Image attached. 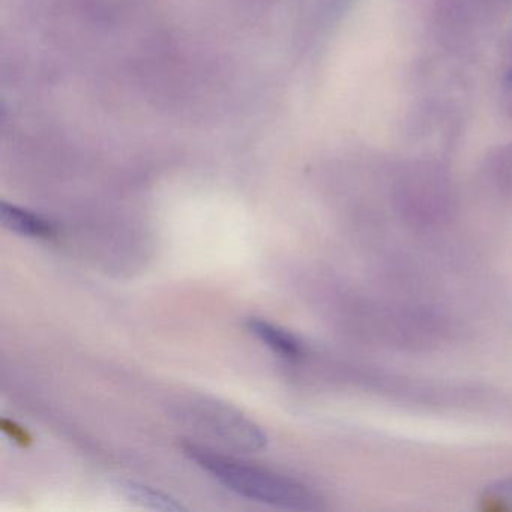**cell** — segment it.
Returning a JSON list of instances; mask_svg holds the SVG:
<instances>
[{
    "label": "cell",
    "instance_id": "6da1fadb",
    "mask_svg": "<svg viewBox=\"0 0 512 512\" xmlns=\"http://www.w3.org/2000/svg\"><path fill=\"white\" fill-rule=\"evenodd\" d=\"M184 452L224 487L239 496L293 511H313L319 508L316 494L295 479L223 457L191 443L184 445Z\"/></svg>",
    "mask_w": 512,
    "mask_h": 512
},
{
    "label": "cell",
    "instance_id": "7a4b0ae2",
    "mask_svg": "<svg viewBox=\"0 0 512 512\" xmlns=\"http://www.w3.org/2000/svg\"><path fill=\"white\" fill-rule=\"evenodd\" d=\"M184 418L212 439L241 454L262 451L268 442L265 431L238 410L215 400L188 401Z\"/></svg>",
    "mask_w": 512,
    "mask_h": 512
},
{
    "label": "cell",
    "instance_id": "3957f363",
    "mask_svg": "<svg viewBox=\"0 0 512 512\" xmlns=\"http://www.w3.org/2000/svg\"><path fill=\"white\" fill-rule=\"evenodd\" d=\"M247 328L254 337L259 338L265 346L281 358L298 359L302 355V346L298 338L281 326L262 319H250Z\"/></svg>",
    "mask_w": 512,
    "mask_h": 512
},
{
    "label": "cell",
    "instance_id": "277c9868",
    "mask_svg": "<svg viewBox=\"0 0 512 512\" xmlns=\"http://www.w3.org/2000/svg\"><path fill=\"white\" fill-rule=\"evenodd\" d=\"M0 220L11 232L28 238H50L56 232L50 221L8 203L0 205Z\"/></svg>",
    "mask_w": 512,
    "mask_h": 512
},
{
    "label": "cell",
    "instance_id": "5b68a950",
    "mask_svg": "<svg viewBox=\"0 0 512 512\" xmlns=\"http://www.w3.org/2000/svg\"><path fill=\"white\" fill-rule=\"evenodd\" d=\"M115 490L128 502L136 503L142 508L154 509V511L179 512L184 511V506L163 491L155 490L148 485L136 481H116Z\"/></svg>",
    "mask_w": 512,
    "mask_h": 512
},
{
    "label": "cell",
    "instance_id": "8992f818",
    "mask_svg": "<svg viewBox=\"0 0 512 512\" xmlns=\"http://www.w3.org/2000/svg\"><path fill=\"white\" fill-rule=\"evenodd\" d=\"M485 500L494 508L512 511V478L497 482L485 491Z\"/></svg>",
    "mask_w": 512,
    "mask_h": 512
},
{
    "label": "cell",
    "instance_id": "52a82bcc",
    "mask_svg": "<svg viewBox=\"0 0 512 512\" xmlns=\"http://www.w3.org/2000/svg\"><path fill=\"white\" fill-rule=\"evenodd\" d=\"M511 83H512V74H511Z\"/></svg>",
    "mask_w": 512,
    "mask_h": 512
}]
</instances>
